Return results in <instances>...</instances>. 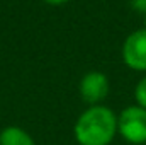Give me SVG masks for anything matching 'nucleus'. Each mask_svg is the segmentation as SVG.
Listing matches in <instances>:
<instances>
[{"label":"nucleus","mask_w":146,"mask_h":145,"mask_svg":"<svg viewBox=\"0 0 146 145\" xmlns=\"http://www.w3.org/2000/svg\"><path fill=\"white\" fill-rule=\"evenodd\" d=\"M78 145H110L117 135V114L104 104L88 106L73 126Z\"/></svg>","instance_id":"1"},{"label":"nucleus","mask_w":146,"mask_h":145,"mask_svg":"<svg viewBox=\"0 0 146 145\" xmlns=\"http://www.w3.org/2000/svg\"><path fill=\"white\" fill-rule=\"evenodd\" d=\"M117 133L129 144H146V109L133 104L117 114Z\"/></svg>","instance_id":"2"},{"label":"nucleus","mask_w":146,"mask_h":145,"mask_svg":"<svg viewBox=\"0 0 146 145\" xmlns=\"http://www.w3.org/2000/svg\"><path fill=\"white\" fill-rule=\"evenodd\" d=\"M122 62L134 72H146V29H136L122 43Z\"/></svg>","instance_id":"3"},{"label":"nucleus","mask_w":146,"mask_h":145,"mask_svg":"<svg viewBox=\"0 0 146 145\" xmlns=\"http://www.w3.org/2000/svg\"><path fill=\"white\" fill-rule=\"evenodd\" d=\"M109 87V79L106 73L99 72V70H92L82 77L78 91H80L82 99L88 106H95V104H100L107 97Z\"/></svg>","instance_id":"4"},{"label":"nucleus","mask_w":146,"mask_h":145,"mask_svg":"<svg viewBox=\"0 0 146 145\" xmlns=\"http://www.w3.org/2000/svg\"><path fill=\"white\" fill-rule=\"evenodd\" d=\"M0 145H36V142L24 128L7 126L0 132Z\"/></svg>","instance_id":"5"},{"label":"nucleus","mask_w":146,"mask_h":145,"mask_svg":"<svg viewBox=\"0 0 146 145\" xmlns=\"http://www.w3.org/2000/svg\"><path fill=\"white\" fill-rule=\"evenodd\" d=\"M134 99L138 106L146 109V75L139 79V82L134 87Z\"/></svg>","instance_id":"6"},{"label":"nucleus","mask_w":146,"mask_h":145,"mask_svg":"<svg viewBox=\"0 0 146 145\" xmlns=\"http://www.w3.org/2000/svg\"><path fill=\"white\" fill-rule=\"evenodd\" d=\"M131 5L136 12L146 15V0H131Z\"/></svg>","instance_id":"7"},{"label":"nucleus","mask_w":146,"mask_h":145,"mask_svg":"<svg viewBox=\"0 0 146 145\" xmlns=\"http://www.w3.org/2000/svg\"><path fill=\"white\" fill-rule=\"evenodd\" d=\"M46 3H49V5H63V3H66V2H70V0H44Z\"/></svg>","instance_id":"8"},{"label":"nucleus","mask_w":146,"mask_h":145,"mask_svg":"<svg viewBox=\"0 0 146 145\" xmlns=\"http://www.w3.org/2000/svg\"><path fill=\"white\" fill-rule=\"evenodd\" d=\"M143 28H145V29H146V15H145V26H143Z\"/></svg>","instance_id":"9"},{"label":"nucleus","mask_w":146,"mask_h":145,"mask_svg":"<svg viewBox=\"0 0 146 145\" xmlns=\"http://www.w3.org/2000/svg\"><path fill=\"white\" fill-rule=\"evenodd\" d=\"M145 145H146V144H145Z\"/></svg>","instance_id":"10"}]
</instances>
